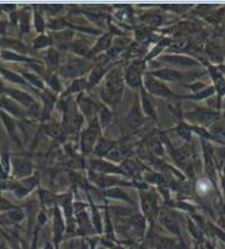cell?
I'll list each match as a JSON object with an SVG mask.
<instances>
[{
    "label": "cell",
    "instance_id": "4316f807",
    "mask_svg": "<svg viewBox=\"0 0 225 249\" xmlns=\"http://www.w3.org/2000/svg\"><path fill=\"white\" fill-rule=\"evenodd\" d=\"M46 68L47 71H52V69H55V67H57L59 64V56L57 53V51L55 49H50L46 52Z\"/></svg>",
    "mask_w": 225,
    "mask_h": 249
},
{
    "label": "cell",
    "instance_id": "7c38bea8",
    "mask_svg": "<svg viewBox=\"0 0 225 249\" xmlns=\"http://www.w3.org/2000/svg\"><path fill=\"white\" fill-rule=\"evenodd\" d=\"M24 216H26V212L19 207L1 213L0 214V228L22 223L24 220Z\"/></svg>",
    "mask_w": 225,
    "mask_h": 249
},
{
    "label": "cell",
    "instance_id": "d6a6232c",
    "mask_svg": "<svg viewBox=\"0 0 225 249\" xmlns=\"http://www.w3.org/2000/svg\"><path fill=\"white\" fill-rule=\"evenodd\" d=\"M154 248L155 249H173V243H172V241L169 240V238L156 237L155 238Z\"/></svg>",
    "mask_w": 225,
    "mask_h": 249
},
{
    "label": "cell",
    "instance_id": "836d02e7",
    "mask_svg": "<svg viewBox=\"0 0 225 249\" xmlns=\"http://www.w3.org/2000/svg\"><path fill=\"white\" fill-rule=\"evenodd\" d=\"M16 208H19V206L14 205L11 201H9L7 198L0 196V214L5 213V212L7 211H11V209H16Z\"/></svg>",
    "mask_w": 225,
    "mask_h": 249
},
{
    "label": "cell",
    "instance_id": "7a4b0ae2",
    "mask_svg": "<svg viewBox=\"0 0 225 249\" xmlns=\"http://www.w3.org/2000/svg\"><path fill=\"white\" fill-rule=\"evenodd\" d=\"M99 134H101V124L98 123V119L96 118L90 121L89 126L84 129L81 133V151L85 155H90L94 153V149L96 144L98 143Z\"/></svg>",
    "mask_w": 225,
    "mask_h": 249
},
{
    "label": "cell",
    "instance_id": "e0dca14e",
    "mask_svg": "<svg viewBox=\"0 0 225 249\" xmlns=\"http://www.w3.org/2000/svg\"><path fill=\"white\" fill-rule=\"evenodd\" d=\"M112 71V66L111 64H97L94 69L91 71V74L89 76V80H87V85L90 87L96 86L109 71Z\"/></svg>",
    "mask_w": 225,
    "mask_h": 249
},
{
    "label": "cell",
    "instance_id": "d4e9b609",
    "mask_svg": "<svg viewBox=\"0 0 225 249\" xmlns=\"http://www.w3.org/2000/svg\"><path fill=\"white\" fill-rule=\"evenodd\" d=\"M98 116H97V119H98V123L101 124V128H106V127L109 126V124H111L112 121V113L109 111V109L107 108L106 106H102L99 107L98 109Z\"/></svg>",
    "mask_w": 225,
    "mask_h": 249
},
{
    "label": "cell",
    "instance_id": "83f0119b",
    "mask_svg": "<svg viewBox=\"0 0 225 249\" xmlns=\"http://www.w3.org/2000/svg\"><path fill=\"white\" fill-rule=\"evenodd\" d=\"M51 36H46V34H39L32 42V46H33L34 50H41L51 46Z\"/></svg>",
    "mask_w": 225,
    "mask_h": 249
},
{
    "label": "cell",
    "instance_id": "2e32d148",
    "mask_svg": "<svg viewBox=\"0 0 225 249\" xmlns=\"http://www.w3.org/2000/svg\"><path fill=\"white\" fill-rule=\"evenodd\" d=\"M0 78L2 79V81L6 80L11 84L21 85V86H26L28 87V89H32V87L28 85V83H27V81L24 80V79L22 78L16 71H12V69L6 68V67L1 66V64H0ZM34 91H36V89H34Z\"/></svg>",
    "mask_w": 225,
    "mask_h": 249
},
{
    "label": "cell",
    "instance_id": "ffe728a7",
    "mask_svg": "<svg viewBox=\"0 0 225 249\" xmlns=\"http://www.w3.org/2000/svg\"><path fill=\"white\" fill-rule=\"evenodd\" d=\"M112 41V34H104L103 36H101V38L98 39V41H97L96 45L92 47V50L89 52V54H87V56L94 57V54L101 53L102 51H107V50L111 49Z\"/></svg>",
    "mask_w": 225,
    "mask_h": 249
},
{
    "label": "cell",
    "instance_id": "8d00e7d4",
    "mask_svg": "<svg viewBox=\"0 0 225 249\" xmlns=\"http://www.w3.org/2000/svg\"><path fill=\"white\" fill-rule=\"evenodd\" d=\"M10 184H11V180H6V181L0 180V193H1L2 190H9Z\"/></svg>",
    "mask_w": 225,
    "mask_h": 249
},
{
    "label": "cell",
    "instance_id": "d590c367",
    "mask_svg": "<svg viewBox=\"0 0 225 249\" xmlns=\"http://www.w3.org/2000/svg\"><path fill=\"white\" fill-rule=\"evenodd\" d=\"M102 243H103L106 247H108L109 249H125V248H122L121 246L112 243V241H111V240H103L102 241Z\"/></svg>",
    "mask_w": 225,
    "mask_h": 249
},
{
    "label": "cell",
    "instance_id": "cb8c5ba5",
    "mask_svg": "<svg viewBox=\"0 0 225 249\" xmlns=\"http://www.w3.org/2000/svg\"><path fill=\"white\" fill-rule=\"evenodd\" d=\"M86 89H89V85H87V81L85 80V79H75L73 84L69 85V87L66 89V92H63V98L64 97L71 96V94L79 93V92H82Z\"/></svg>",
    "mask_w": 225,
    "mask_h": 249
},
{
    "label": "cell",
    "instance_id": "9c48e42d",
    "mask_svg": "<svg viewBox=\"0 0 225 249\" xmlns=\"http://www.w3.org/2000/svg\"><path fill=\"white\" fill-rule=\"evenodd\" d=\"M139 195H141V207L143 211L144 218H147L150 223L154 224L157 213H159L156 198L152 196V194L146 193V191H141Z\"/></svg>",
    "mask_w": 225,
    "mask_h": 249
},
{
    "label": "cell",
    "instance_id": "9a60e30c",
    "mask_svg": "<svg viewBox=\"0 0 225 249\" xmlns=\"http://www.w3.org/2000/svg\"><path fill=\"white\" fill-rule=\"evenodd\" d=\"M17 16V23L16 28L19 29V34L23 36V34L28 33L29 29H31V21L33 15L31 14V9L29 7H23L22 10H17L16 11Z\"/></svg>",
    "mask_w": 225,
    "mask_h": 249
},
{
    "label": "cell",
    "instance_id": "f546056e",
    "mask_svg": "<svg viewBox=\"0 0 225 249\" xmlns=\"http://www.w3.org/2000/svg\"><path fill=\"white\" fill-rule=\"evenodd\" d=\"M33 22H34V29L39 34H44L45 28H46V24H45V19L42 17V14L39 10H34L33 14Z\"/></svg>",
    "mask_w": 225,
    "mask_h": 249
},
{
    "label": "cell",
    "instance_id": "484cf974",
    "mask_svg": "<svg viewBox=\"0 0 225 249\" xmlns=\"http://www.w3.org/2000/svg\"><path fill=\"white\" fill-rule=\"evenodd\" d=\"M160 223L169 231V232L178 233V229H177L176 221L173 220V218L171 216V213H162V215L160 216Z\"/></svg>",
    "mask_w": 225,
    "mask_h": 249
},
{
    "label": "cell",
    "instance_id": "ac0fdd59",
    "mask_svg": "<svg viewBox=\"0 0 225 249\" xmlns=\"http://www.w3.org/2000/svg\"><path fill=\"white\" fill-rule=\"evenodd\" d=\"M90 165H91V167L94 169V171L99 172V173H116V174H124V176H127V173L124 171V169L112 165V162H108V161L92 160Z\"/></svg>",
    "mask_w": 225,
    "mask_h": 249
},
{
    "label": "cell",
    "instance_id": "52a82bcc",
    "mask_svg": "<svg viewBox=\"0 0 225 249\" xmlns=\"http://www.w3.org/2000/svg\"><path fill=\"white\" fill-rule=\"evenodd\" d=\"M0 121H1L2 126H4L5 132L7 133V136L15 142L19 146H22V141L19 138V129L23 131V127H22L19 120L15 119L14 116H11L10 114L5 113V111L0 110Z\"/></svg>",
    "mask_w": 225,
    "mask_h": 249
},
{
    "label": "cell",
    "instance_id": "5b68a950",
    "mask_svg": "<svg viewBox=\"0 0 225 249\" xmlns=\"http://www.w3.org/2000/svg\"><path fill=\"white\" fill-rule=\"evenodd\" d=\"M2 94H5V96H7L9 98H11L12 101L16 102L19 106H21L22 108L26 109V111H29L31 109H33L34 107L39 106L37 99L34 98L29 92L23 91V89H21L5 86L4 91H2Z\"/></svg>",
    "mask_w": 225,
    "mask_h": 249
},
{
    "label": "cell",
    "instance_id": "7402d4cb",
    "mask_svg": "<svg viewBox=\"0 0 225 249\" xmlns=\"http://www.w3.org/2000/svg\"><path fill=\"white\" fill-rule=\"evenodd\" d=\"M141 98H142V109H143L144 114L146 115H148L149 118L154 119V120H156L157 116H156V111H155V107L154 104H152L151 99H150L149 94L147 93L146 89L142 87L141 89Z\"/></svg>",
    "mask_w": 225,
    "mask_h": 249
},
{
    "label": "cell",
    "instance_id": "8fae6325",
    "mask_svg": "<svg viewBox=\"0 0 225 249\" xmlns=\"http://www.w3.org/2000/svg\"><path fill=\"white\" fill-rule=\"evenodd\" d=\"M0 50H7V51H14L17 53L26 54L31 52V50L26 46L19 39L10 38V36H0Z\"/></svg>",
    "mask_w": 225,
    "mask_h": 249
},
{
    "label": "cell",
    "instance_id": "3957f363",
    "mask_svg": "<svg viewBox=\"0 0 225 249\" xmlns=\"http://www.w3.org/2000/svg\"><path fill=\"white\" fill-rule=\"evenodd\" d=\"M34 165L29 158L24 155H11V176L14 180L29 178L33 176Z\"/></svg>",
    "mask_w": 225,
    "mask_h": 249
},
{
    "label": "cell",
    "instance_id": "ab89813d",
    "mask_svg": "<svg viewBox=\"0 0 225 249\" xmlns=\"http://www.w3.org/2000/svg\"><path fill=\"white\" fill-rule=\"evenodd\" d=\"M98 249H106V248H103V247H102V248H98Z\"/></svg>",
    "mask_w": 225,
    "mask_h": 249
},
{
    "label": "cell",
    "instance_id": "4dcf8cb0",
    "mask_svg": "<svg viewBox=\"0 0 225 249\" xmlns=\"http://www.w3.org/2000/svg\"><path fill=\"white\" fill-rule=\"evenodd\" d=\"M38 195H39L40 202H41L42 206H45V207H50V206L55 205L54 194L49 193L47 190H41V189H39V191H38Z\"/></svg>",
    "mask_w": 225,
    "mask_h": 249
},
{
    "label": "cell",
    "instance_id": "d6986e66",
    "mask_svg": "<svg viewBox=\"0 0 225 249\" xmlns=\"http://www.w3.org/2000/svg\"><path fill=\"white\" fill-rule=\"evenodd\" d=\"M19 75L24 79V80L28 83L29 86L32 87L33 89H40V91H45L46 87H45V83L41 78L33 71H24V69H17Z\"/></svg>",
    "mask_w": 225,
    "mask_h": 249
},
{
    "label": "cell",
    "instance_id": "e575fe53",
    "mask_svg": "<svg viewBox=\"0 0 225 249\" xmlns=\"http://www.w3.org/2000/svg\"><path fill=\"white\" fill-rule=\"evenodd\" d=\"M7 24L9 23L6 22V19H4L0 17V36H6Z\"/></svg>",
    "mask_w": 225,
    "mask_h": 249
},
{
    "label": "cell",
    "instance_id": "4fadbf2b",
    "mask_svg": "<svg viewBox=\"0 0 225 249\" xmlns=\"http://www.w3.org/2000/svg\"><path fill=\"white\" fill-rule=\"evenodd\" d=\"M0 59L4 62H9V63H24V64H32L38 63L40 64L39 61L36 58L26 56V54L17 53L14 51H7V50H0Z\"/></svg>",
    "mask_w": 225,
    "mask_h": 249
},
{
    "label": "cell",
    "instance_id": "6da1fadb",
    "mask_svg": "<svg viewBox=\"0 0 225 249\" xmlns=\"http://www.w3.org/2000/svg\"><path fill=\"white\" fill-rule=\"evenodd\" d=\"M124 91V76L120 67L112 68L106 75L104 86L101 89V98L108 106H116Z\"/></svg>",
    "mask_w": 225,
    "mask_h": 249
},
{
    "label": "cell",
    "instance_id": "1f68e13d",
    "mask_svg": "<svg viewBox=\"0 0 225 249\" xmlns=\"http://www.w3.org/2000/svg\"><path fill=\"white\" fill-rule=\"evenodd\" d=\"M106 195L109 196V197L119 198V200H124V201H127V202H130V203H133L131 201V198H130V196L127 195L124 190H120V189H112V190L107 191Z\"/></svg>",
    "mask_w": 225,
    "mask_h": 249
},
{
    "label": "cell",
    "instance_id": "603a6c76",
    "mask_svg": "<svg viewBox=\"0 0 225 249\" xmlns=\"http://www.w3.org/2000/svg\"><path fill=\"white\" fill-rule=\"evenodd\" d=\"M115 144L116 142H112V141H107V139L101 138L98 141V143L96 144L94 149V155H97L98 158H103V156H107L109 153L114 149Z\"/></svg>",
    "mask_w": 225,
    "mask_h": 249
},
{
    "label": "cell",
    "instance_id": "f1b7e54d",
    "mask_svg": "<svg viewBox=\"0 0 225 249\" xmlns=\"http://www.w3.org/2000/svg\"><path fill=\"white\" fill-rule=\"evenodd\" d=\"M169 45H171V39H169V38H164L161 41L157 42L156 46H155L154 49H152L151 51L148 53L146 61H150V59H152V58H155V57L159 56L160 52H161L164 49H166Z\"/></svg>",
    "mask_w": 225,
    "mask_h": 249
},
{
    "label": "cell",
    "instance_id": "8992f818",
    "mask_svg": "<svg viewBox=\"0 0 225 249\" xmlns=\"http://www.w3.org/2000/svg\"><path fill=\"white\" fill-rule=\"evenodd\" d=\"M143 89H146L148 94H154V96L162 97V98H172L174 93L169 89L164 81L154 78L150 74H147L143 79Z\"/></svg>",
    "mask_w": 225,
    "mask_h": 249
},
{
    "label": "cell",
    "instance_id": "277c9868",
    "mask_svg": "<svg viewBox=\"0 0 225 249\" xmlns=\"http://www.w3.org/2000/svg\"><path fill=\"white\" fill-rule=\"evenodd\" d=\"M38 184H39V176L38 174H33L29 178L11 181L9 190L12 191V195L17 200H23L27 196L31 195V193L37 188Z\"/></svg>",
    "mask_w": 225,
    "mask_h": 249
},
{
    "label": "cell",
    "instance_id": "44dd1931",
    "mask_svg": "<svg viewBox=\"0 0 225 249\" xmlns=\"http://www.w3.org/2000/svg\"><path fill=\"white\" fill-rule=\"evenodd\" d=\"M143 123V118H142V111L139 110L138 102H136V106L133 107V109L131 110V114L127 116L126 119V124L129 128L136 129L141 126Z\"/></svg>",
    "mask_w": 225,
    "mask_h": 249
},
{
    "label": "cell",
    "instance_id": "30bf717a",
    "mask_svg": "<svg viewBox=\"0 0 225 249\" xmlns=\"http://www.w3.org/2000/svg\"><path fill=\"white\" fill-rule=\"evenodd\" d=\"M77 106H79L82 115L85 116L87 121L94 120L96 118V114L98 113V106L84 93L80 94L79 98H77Z\"/></svg>",
    "mask_w": 225,
    "mask_h": 249
},
{
    "label": "cell",
    "instance_id": "f35d334b",
    "mask_svg": "<svg viewBox=\"0 0 225 249\" xmlns=\"http://www.w3.org/2000/svg\"><path fill=\"white\" fill-rule=\"evenodd\" d=\"M44 249H55V247H54V246L51 245V243H47V245L45 246V248H44Z\"/></svg>",
    "mask_w": 225,
    "mask_h": 249
},
{
    "label": "cell",
    "instance_id": "ba28073f",
    "mask_svg": "<svg viewBox=\"0 0 225 249\" xmlns=\"http://www.w3.org/2000/svg\"><path fill=\"white\" fill-rule=\"evenodd\" d=\"M90 66L91 63L87 61H84V59L74 58L72 59L71 62L66 64V66L61 67L58 71V73L61 74L64 78H76L77 76H81L82 74L86 73L90 69Z\"/></svg>",
    "mask_w": 225,
    "mask_h": 249
},
{
    "label": "cell",
    "instance_id": "74e56055",
    "mask_svg": "<svg viewBox=\"0 0 225 249\" xmlns=\"http://www.w3.org/2000/svg\"><path fill=\"white\" fill-rule=\"evenodd\" d=\"M5 89V85H4V81H2V79L0 78V93L2 94V91H4Z\"/></svg>",
    "mask_w": 225,
    "mask_h": 249
},
{
    "label": "cell",
    "instance_id": "5bb4252c",
    "mask_svg": "<svg viewBox=\"0 0 225 249\" xmlns=\"http://www.w3.org/2000/svg\"><path fill=\"white\" fill-rule=\"evenodd\" d=\"M64 230H66V225H64V220L62 218V213L59 211L58 206H56L54 213V242L56 249H58L59 247V243H61L62 237H63Z\"/></svg>",
    "mask_w": 225,
    "mask_h": 249
}]
</instances>
